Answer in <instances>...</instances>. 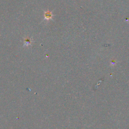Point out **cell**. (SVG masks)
<instances>
[{"instance_id": "obj_1", "label": "cell", "mask_w": 129, "mask_h": 129, "mask_svg": "<svg viewBox=\"0 0 129 129\" xmlns=\"http://www.w3.org/2000/svg\"><path fill=\"white\" fill-rule=\"evenodd\" d=\"M52 16V15L51 12L47 11L45 13V19H51Z\"/></svg>"}, {"instance_id": "obj_2", "label": "cell", "mask_w": 129, "mask_h": 129, "mask_svg": "<svg viewBox=\"0 0 129 129\" xmlns=\"http://www.w3.org/2000/svg\"><path fill=\"white\" fill-rule=\"evenodd\" d=\"M25 42L26 43H27L26 45H28V44H29L30 43V40H29V39H26Z\"/></svg>"}]
</instances>
